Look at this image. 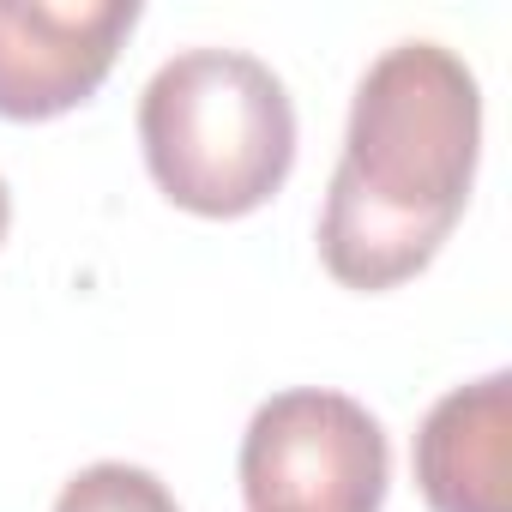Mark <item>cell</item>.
Here are the masks:
<instances>
[{
    "mask_svg": "<svg viewBox=\"0 0 512 512\" xmlns=\"http://www.w3.org/2000/svg\"><path fill=\"white\" fill-rule=\"evenodd\" d=\"M482 157V85L446 43H392L350 97L344 157L320 211V266L362 296L434 266Z\"/></svg>",
    "mask_w": 512,
    "mask_h": 512,
    "instance_id": "obj_1",
    "label": "cell"
},
{
    "mask_svg": "<svg viewBox=\"0 0 512 512\" xmlns=\"http://www.w3.org/2000/svg\"><path fill=\"white\" fill-rule=\"evenodd\" d=\"M145 169L193 217H247L296 169V103L284 79L241 49H181L139 97Z\"/></svg>",
    "mask_w": 512,
    "mask_h": 512,
    "instance_id": "obj_2",
    "label": "cell"
},
{
    "mask_svg": "<svg viewBox=\"0 0 512 512\" xmlns=\"http://www.w3.org/2000/svg\"><path fill=\"white\" fill-rule=\"evenodd\" d=\"M392 446L368 404L296 386L253 410L241 434L247 512H380Z\"/></svg>",
    "mask_w": 512,
    "mask_h": 512,
    "instance_id": "obj_3",
    "label": "cell"
},
{
    "mask_svg": "<svg viewBox=\"0 0 512 512\" xmlns=\"http://www.w3.org/2000/svg\"><path fill=\"white\" fill-rule=\"evenodd\" d=\"M133 25V0H0V121H55L91 103Z\"/></svg>",
    "mask_w": 512,
    "mask_h": 512,
    "instance_id": "obj_4",
    "label": "cell"
},
{
    "mask_svg": "<svg viewBox=\"0 0 512 512\" xmlns=\"http://www.w3.org/2000/svg\"><path fill=\"white\" fill-rule=\"evenodd\" d=\"M410 458L434 512H512V374L452 386L422 416Z\"/></svg>",
    "mask_w": 512,
    "mask_h": 512,
    "instance_id": "obj_5",
    "label": "cell"
},
{
    "mask_svg": "<svg viewBox=\"0 0 512 512\" xmlns=\"http://www.w3.org/2000/svg\"><path fill=\"white\" fill-rule=\"evenodd\" d=\"M55 512H181L169 482L145 464H85L79 476H67V488L55 494Z\"/></svg>",
    "mask_w": 512,
    "mask_h": 512,
    "instance_id": "obj_6",
    "label": "cell"
},
{
    "mask_svg": "<svg viewBox=\"0 0 512 512\" xmlns=\"http://www.w3.org/2000/svg\"><path fill=\"white\" fill-rule=\"evenodd\" d=\"M7 223H13V193H7V181H0V241H7Z\"/></svg>",
    "mask_w": 512,
    "mask_h": 512,
    "instance_id": "obj_7",
    "label": "cell"
}]
</instances>
